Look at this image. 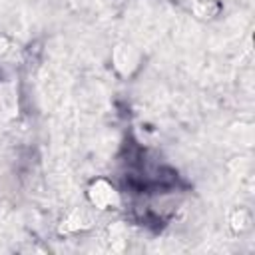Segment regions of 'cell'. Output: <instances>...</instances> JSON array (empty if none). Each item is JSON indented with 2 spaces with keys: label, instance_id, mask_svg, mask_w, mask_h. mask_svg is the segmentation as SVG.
<instances>
[{
  "label": "cell",
  "instance_id": "obj_1",
  "mask_svg": "<svg viewBox=\"0 0 255 255\" xmlns=\"http://www.w3.org/2000/svg\"><path fill=\"white\" fill-rule=\"evenodd\" d=\"M122 193L143 225H161L175 211L185 183L175 169L155 161L139 143H129L122 159Z\"/></svg>",
  "mask_w": 255,
  "mask_h": 255
}]
</instances>
